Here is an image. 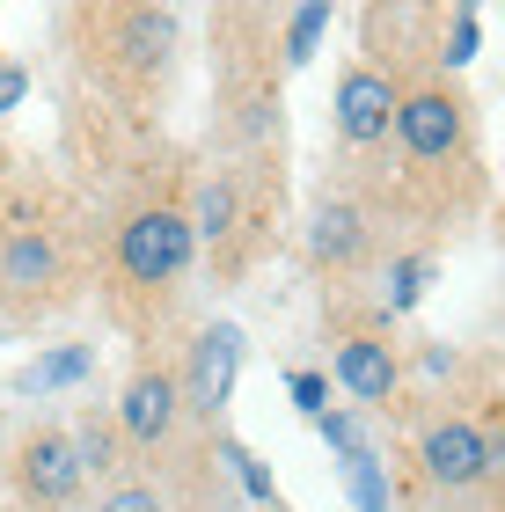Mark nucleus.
I'll list each match as a JSON object with an SVG mask.
<instances>
[{
  "label": "nucleus",
  "mask_w": 505,
  "mask_h": 512,
  "mask_svg": "<svg viewBox=\"0 0 505 512\" xmlns=\"http://www.w3.org/2000/svg\"><path fill=\"white\" fill-rule=\"evenodd\" d=\"M191 242H198V227L183 220V213H140L118 235V264L140 278V286H169V278H183V264H191Z\"/></svg>",
  "instance_id": "nucleus-1"
},
{
  "label": "nucleus",
  "mask_w": 505,
  "mask_h": 512,
  "mask_svg": "<svg viewBox=\"0 0 505 512\" xmlns=\"http://www.w3.org/2000/svg\"><path fill=\"white\" fill-rule=\"evenodd\" d=\"M323 439L344 454V476H352V498L359 512H388V483H381V461L359 447V432H352V417H323Z\"/></svg>",
  "instance_id": "nucleus-8"
},
{
  "label": "nucleus",
  "mask_w": 505,
  "mask_h": 512,
  "mask_svg": "<svg viewBox=\"0 0 505 512\" xmlns=\"http://www.w3.org/2000/svg\"><path fill=\"white\" fill-rule=\"evenodd\" d=\"M337 381L359 395V403H388L396 395V359H388V344H366V337H352L337 352Z\"/></svg>",
  "instance_id": "nucleus-9"
},
{
  "label": "nucleus",
  "mask_w": 505,
  "mask_h": 512,
  "mask_svg": "<svg viewBox=\"0 0 505 512\" xmlns=\"http://www.w3.org/2000/svg\"><path fill=\"white\" fill-rule=\"evenodd\" d=\"M0 278H8L15 293H37L44 278H52V242H37V235L8 242V264H0Z\"/></svg>",
  "instance_id": "nucleus-11"
},
{
  "label": "nucleus",
  "mask_w": 505,
  "mask_h": 512,
  "mask_svg": "<svg viewBox=\"0 0 505 512\" xmlns=\"http://www.w3.org/2000/svg\"><path fill=\"white\" fill-rule=\"evenodd\" d=\"M118 425L140 439V447L169 439V425H176V381H169V374H132L125 403H118Z\"/></svg>",
  "instance_id": "nucleus-6"
},
{
  "label": "nucleus",
  "mask_w": 505,
  "mask_h": 512,
  "mask_svg": "<svg viewBox=\"0 0 505 512\" xmlns=\"http://www.w3.org/2000/svg\"><path fill=\"white\" fill-rule=\"evenodd\" d=\"M396 118H403V96L381 74H366V66H359V74L337 81V132L344 139H359V147H366V139H388Z\"/></svg>",
  "instance_id": "nucleus-2"
},
{
  "label": "nucleus",
  "mask_w": 505,
  "mask_h": 512,
  "mask_svg": "<svg viewBox=\"0 0 505 512\" xmlns=\"http://www.w3.org/2000/svg\"><path fill=\"white\" fill-rule=\"evenodd\" d=\"M498 461V447L476 425H440V432H425V469L440 476V483H476Z\"/></svg>",
  "instance_id": "nucleus-5"
},
{
  "label": "nucleus",
  "mask_w": 505,
  "mask_h": 512,
  "mask_svg": "<svg viewBox=\"0 0 505 512\" xmlns=\"http://www.w3.org/2000/svg\"><path fill=\"white\" fill-rule=\"evenodd\" d=\"M315 249L337 256V264H344V256H359V213H352V205H323V220H315Z\"/></svg>",
  "instance_id": "nucleus-12"
},
{
  "label": "nucleus",
  "mask_w": 505,
  "mask_h": 512,
  "mask_svg": "<svg viewBox=\"0 0 505 512\" xmlns=\"http://www.w3.org/2000/svg\"><path fill=\"white\" fill-rule=\"evenodd\" d=\"M235 374H242V330H235V322H213V330L198 337L191 403H198V410H220V403H235Z\"/></svg>",
  "instance_id": "nucleus-4"
},
{
  "label": "nucleus",
  "mask_w": 505,
  "mask_h": 512,
  "mask_svg": "<svg viewBox=\"0 0 505 512\" xmlns=\"http://www.w3.org/2000/svg\"><path fill=\"white\" fill-rule=\"evenodd\" d=\"M81 476H88L81 469V447L66 432H37L30 447H22V491L44 498V505H66L81 491Z\"/></svg>",
  "instance_id": "nucleus-3"
},
{
  "label": "nucleus",
  "mask_w": 505,
  "mask_h": 512,
  "mask_svg": "<svg viewBox=\"0 0 505 512\" xmlns=\"http://www.w3.org/2000/svg\"><path fill=\"white\" fill-rule=\"evenodd\" d=\"M293 403H301L308 417H323V403H330V381H323V374H293Z\"/></svg>",
  "instance_id": "nucleus-19"
},
{
  "label": "nucleus",
  "mask_w": 505,
  "mask_h": 512,
  "mask_svg": "<svg viewBox=\"0 0 505 512\" xmlns=\"http://www.w3.org/2000/svg\"><path fill=\"white\" fill-rule=\"evenodd\" d=\"M425 278H432L425 256H403V264L388 271V300H396V308H418V300H425Z\"/></svg>",
  "instance_id": "nucleus-16"
},
{
  "label": "nucleus",
  "mask_w": 505,
  "mask_h": 512,
  "mask_svg": "<svg viewBox=\"0 0 505 512\" xmlns=\"http://www.w3.org/2000/svg\"><path fill=\"white\" fill-rule=\"evenodd\" d=\"M227 227H235V191H227V183H205L198 191V235H227Z\"/></svg>",
  "instance_id": "nucleus-15"
},
{
  "label": "nucleus",
  "mask_w": 505,
  "mask_h": 512,
  "mask_svg": "<svg viewBox=\"0 0 505 512\" xmlns=\"http://www.w3.org/2000/svg\"><path fill=\"white\" fill-rule=\"evenodd\" d=\"M220 461L235 469V483H242V491L257 498V505H279V491H271V469H264V461L242 447V439H227V447H220Z\"/></svg>",
  "instance_id": "nucleus-14"
},
{
  "label": "nucleus",
  "mask_w": 505,
  "mask_h": 512,
  "mask_svg": "<svg viewBox=\"0 0 505 512\" xmlns=\"http://www.w3.org/2000/svg\"><path fill=\"white\" fill-rule=\"evenodd\" d=\"M22 96H30V74H22V66H0V110H15Z\"/></svg>",
  "instance_id": "nucleus-21"
},
{
  "label": "nucleus",
  "mask_w": 505,
  "mask_h": 512,
  "mask_svg": "<svg viewBox=\"0 0 505 512\" xmlns=\"http://www.w3.org/2000/svg\"><path fill=\"white\" fill-rule=\"evenodd\" d=\"M103 512H162V498L132 483V491H110V498H103Z\"/></svg>",
  "instance_id": "nucleus-20"
},
{
  "label": "nucleus",
  "mask_w": 505,
  "mask_h": 512,
  "mask_svg": "<svg viewBox=\"0 0 505 512\" xmlns=\"http://www.w3.org/2000/svg\"><path fill=\"white\" fill-rule=\"evenodd\" d=\"M323 30H330V8H323V0L293 8V30H286V59H293V66H308V59H315V44H323Z\"/></svg>",
  "instance_id": "nucleus-13"
},
{
  "label": "nucleus",
  "mask_w": 505,
  "mask_h": 512,
  "mask_svg": "<svg viewBox=\"0 0 505 512\" xmlns=\"http://www.w3.org/2000/svg\"><path fill=\"white\" fill-rule=\"evenodd\" d=\"M476 30H484V22H476V8H454V37H447V66H469V59H476Z\"/></svg>",
  "instance_id": "nucleus-18"
},
{
  "label": "nucleus",
  "mask_w": 505,
  "mask_h": 512,
  "mask_svg": "<svg viewBox=\"0 0 505 512\" xmlns=\"http://www.w3.org/2000/svg\"><path fill=\"white\" fill-rule=\"evenodd\" d=\"M162 37H169V15H132V59H162Z\"/></svg>",
  "instance_id": "nucleus-17"
},
{
  "label": "nucleus",
  "mask_w": 505,
  "mask_h": 512,
  "mask_svg": "<svg viewBox=\"0 0 505 512\" xmlns=\"http://www.w3.org/2000/svg\"><path fill=\"white\" fill-rule=\"evenodd\" d=\"M96 374V352L88 344H59V352H44V359H30L15 374V388L22 395H52V388H74V381H88Z\"/></svg>",
  "instance_id": "nucleus-10"
},
{
  "label": "nucleus",
  "mask_w": 505,
  "mask_h": 512,
  "mask_svg": "<svg viewBox=\"0 0 505 512\" xmlns=\"http://www.w3.org/2000/svg\"><path fill=\"white\" fill-rule=\"evenodd\" d=\"M396 132H403V147L410 154H447L454 147V132H462V110H454L447 96H410L403 103V118H396Z\"/></svg>",
  "instance_id": "nucleus-7"
}]
</instances>
